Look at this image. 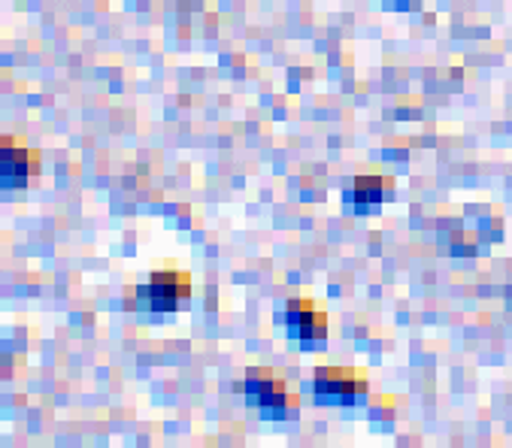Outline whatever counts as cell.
<instances>
[{
	"label": "cell",
	"mask_w": 512,
	"mask_h": 448,
	"mask_svg": "<svg viewBox=\"0 0 512 448\" xmlns=\"http://www.w3.org/2000/svg\"><path fill=\"white\" fill-rule=\"evenodd\" d=\"M131 309H146V312H176L188 303L191 297V276L182 270H158L152 279L140 288H131L128 294Z\"/></svg>",
	"instance_id": "cell-1"
},
{
	"label": "cell",
	"mask_w": 512,
	"mask_h": 448,
	"mask_svg": "<svg viewBox=\"0 0 512 448\" xmlns=\"http://www.w3.org/2000/svg\"><path fill=\"white\" fill-rule=\"evenodd\" d=\"M316 397L325 403H355L367 394V376L364 370H352V367H322L316 373Z\"/></svg>",
	"instance_id": "cell-2"
},
{
	"label": "cell",
	"mask_w": 512,
	"mask_h": 448,
	"mask_svg": "<svg viewBox=\"0 0 512 448\" xmlns=\"http://www.w3.org/2000/svg\"><path fill=\"white\" fill-rule=\"evenodd\" d=\"M237 391H243L255 406H261L264 412H282L288 406H294L297 400L288 394V385L285 379L273 376L270 370H249L246 379L237 385Z\"/></svg>",
	"instance_id": "cell-3"
},
{
	"label": "cell",
	"mask_w": 512,
	"mask_h": 448,
	"mask_svg": "<svg viewBox=\"0 0 512 448\" xmlns=\"http://www.w3.org/2000/svg\"><path fill=\"white\" fill-rule=\"evenodd\" d=\"M285 321H288L291 333L297 336L300 343H316V340H325V336H328V315L310 297L288 300Z\"/></svg>",
	"instance_id": "cell-4"
},
{
	"label": "cell",
	"mask_w": 512,
	"mask_h": 448,
	"mask_svg": "<svg viewBox=\"0 0 512 448\" xmlns=\"http://www.w3.org/2000/svg\"><path fill=\"white\" fill-rule=\"evenodd\" d=\"M0 176H4V188L25 185L31 176H37V152H31L16 137H4V143H0Z\"/></svg>",
	"instance_id": "cell-5"
},
{
	"label": "cell",
	"mask_w": 512,
	"mask_h": 448,
	"mask_svg": "<svg viewBox=\"0 0 512 448\" xmlns=\"http://www.w3.org/2000/svg\"><path fill=\"white\" fill-rule=\"evenodd\" d=\"M382 191H385L382 176H358L349 197H352V203H355L358 212H367L370 206L382 203Z\"/></svg>",
	"instance_id": "cell-6"
}]
</instances>
